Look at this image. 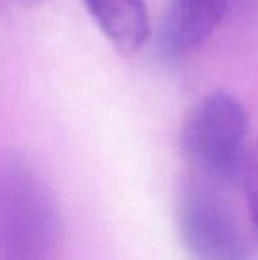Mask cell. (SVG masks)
I'll return each mask as SVG.
<instances>
[{"label": "cell", "mask_w": 258, "mask_h": 260, "mask_svg": "<svg viewBox=\"0 0 258 260\" xmlns=\"http://www.w3.org/2000/svg\"><path fill=\"white\" fill-rule=\"evenodd\" d=\"M60 216L28 161L0 159V260H59Z\"/></svg>", "instance_id": "1"}, {"label": "cell", "mask_w": 258, "mask_h": 260, "mask_svg": "<svg viewBox=\"0 0 258 260\" xmlns=\"http://www.w3.org/2000/svg\"><path fill=\"white\" fill-rule=\"evenodd\" d=\"M190 174L223 186L241 181L248 147V113L234 94L210 92L191 106L180 131Z\"/></svg>", "instance_id": "2"}, {"label": "cell", "mask_w": 258, "mask_h": 260, "mask_svg": "<svg viewBox=\"0 0 258 260\" xmlns=\"http://www.w3.org/2000/svg\"><path fill=\"white\" fill-rule=\"evenodd\" d=\"M177 226L191 260H255L251 241L223 184L190 174L177 200Z\"/></svg>", "instance_id": "3"}, {"label": "cell", "mask_w": 258, "mask_h": 260, "mask_svg": "<svg viewBox=\"0 0 258 260\" xmlns=\"http://www.w3.org/2000/svg\"><path fill=\"white\" fill-rule=\"evenodd\" d=\"M228 0H170L159 30V45L170 58L200 50L217 30Z\"/></svg>", "instance_id": "4"}, {"label": "cell", "mask_w": 258, "mask_h": 260, "mask_svg": "<svg viewBox=\"0 0 258 260\" xmlns=\"http://www.w3.org/2000/svg\"><path fill=\"white\" fill-rule=\"evenodd\" d=\"M90 16L122 53H134L149 41L151 20L145 0H85Z\"/></svg>", "instance_id": "5"}, {"label": "cell", "mask_w": 258, "mask_h": 260, "mask_svg": "<svg viewBox=\"0 0 258 260\" xmlns=\"http://www.w3.org/2000/svg\"><path fill=\"white\" fill-rule=\"evenodd\" d=\"M241 181L244 184L246 200H248L249 216H251L253 229L258 236V144L253 149H249L248 156L242 168Z\"/></svg>", "instance_id": "6"}]
</instances>
